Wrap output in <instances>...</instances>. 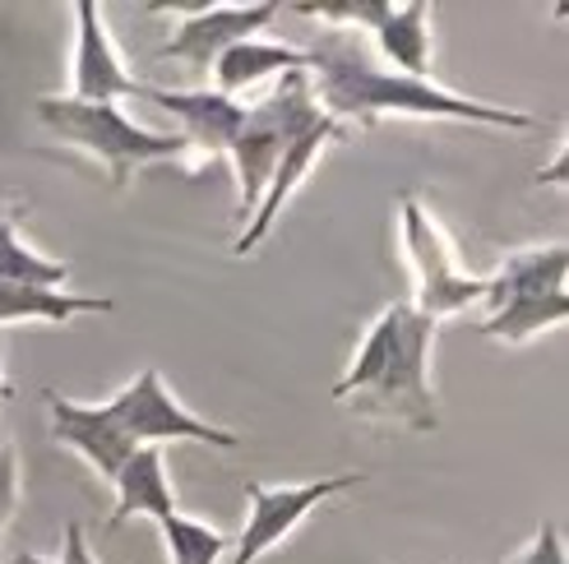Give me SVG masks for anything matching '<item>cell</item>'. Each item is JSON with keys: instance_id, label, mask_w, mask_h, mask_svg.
Masks as SVG:
<instances>
[{"instance_id": "1", "label": "cell", "mask_w": 569, "mask_h": 564, "mask_svg": "<svg viewBox=\"0 0 569 564\" xmlns=\"http://www.w3.org/2000/svg\"><path fill=\"white\" fill-rule=\"evenodd\" d=\"M310 56V93L320 111L338 125L352 121L361 130H376L385 117H426V121H472V125H496V130H532L537 121L528 111L496 107V102H472L440 89L431 79H412L376 66L361 51L352 33H325Z\"/></svg>"}, {"instance_id": "2", "label": "cell", "mask_w": 569, "mask_h": 564, "mask_svg": "<svg viewBox=\"0 0 569 564\" xmlns=\"http://www.w3.org/2000/svg\"><path fill=\"white\" fill-rule=\"evenodd\" d=\"M431 343L436 320H426L412 301H393L357 348L348 375L333 384V403L366 421H389L417 435L440 426L436 389H431Z\"/></svg>"}, {"instance_id": "3", "label": "cell", "mask_w": 569, "mask_h": 564, "mask_svg": "<svg viewBox=\"0 0 569 564\" xmlns=\"http://www.w3.org/2000/svg\"><path fill=\"white\" fill-rule=\"evenodd\" d=\"M38 121L66 139V144L93 153L107 167L111 190H126L134 167L149 162H181L186 139L181 134H153L134 125L117 102H79V98H38Z\"/></svg>"}, {"instance_id": "4", "label": "cell", "mask_w": 569, "mask_h": 564, "mask_svg": "<svg viewBox=\"0 0 569 564\" xmlns=\"http://www.w3.org/2000/svg\"><path fill=\"white\" fill-rule=\"evenodd\" d=\"M320 121H325V111H320L316 93H310V70L278 74L273 93L260 98L254 107H246L241 130L232 139V149H227V158H232V167H237V218L254 213L278 158Z\"/></svg>"}, {"instance_id": "5", "label": "cell", "mask_w": 569, "mask_h": 564, "mask_svg": "<svg viewBox=\"0 0 569 564\" xmlns=\"http://www.w3.org/2000/svg\"><path fill=\"white\" fill-rule=\"evenodd\" d=\"M398 213H403V245H408L412 269H417V310L426 320L440 324L445 315H459V310H468L487 296V278H472L459 269L445 228L412 200V194L398 200Z\"/></svg>"}, {"instance_id": "6", "label": "cell", "mask_w": 569, "mask_h": 564, "mask_svg": "<svg viewBox=\"0 0 569 564\" xmlns=\"http://www.w3.org/2000/svg\"><path fill=\"white\" fill-rule=\"evenodd\" d=\"M111 421L126 431V440L134 449H158L167 440H194V444H213V449H237V431L227 426H213V421L194 416L177 403V393L162 384V371L158 365H144L117 399L107 403Z\"/></svg>"}, {"instance_id": "7", "label": "cell", "mask_w": 569, "mask_h": 564, "mask_svg": "<svg viewBox=\"0 0 569 564\" xmlns=\"http://www.w3.org/2000/svg\"><path fill=\"white\" fill-rule=\"evenodd\" d=\"M282 6H213V0H172V6H149V14H177V33L162 42V61H186L194 70H213V61L260 28L278 19Z\"/></svg>"}, {"instance_id": "8", "label": "cell", "mask_w": 569, "mask_h": 564, "mask_svg": "<svg viewBox=\"0 0 569 564\" xmlns=\"http://www.w3.org/2000/svg\"><path fill=\"white\" fill-rule=\"evenodd\" d=\"M361 482H366L361 472L320 476V482H306V486H260V482H246L250 518H246V532L237 542V564H254L264 551H273L282 537H292V532L306 523V514H316L325 500L343 495V491H352Z\"/></svg>"}, {"instance_id": "9", "label": "cell", "mask_w": 569, "mask_h": 564, "mask_svg": "<svg viewBox=\"0 0 569 564\" xmlns=\"http://www.w3.org/2000/svg\"><path fill=\"white\" fill-rule=\"evenodd\" d=\"M74 19H79V42H74V89L70 98L79 102H121V98H144L149 83L130 79V70L121 66L117 47H111L107 28H102V10L93 0H79L74 6Z\"/></svg>"}, {"instance_id": "10", "label": "cell", "mask_w": 569, "mask_h": 564, "mask_svg": "<svg viewBox=\"0 0 569 564\" xmlns=\"http://www.w3.org/2000/svg\"><path fill=\"white\" fill-rule=\"evenodd\" d=\"M47 403H51V435L66 449H74V454L89 459V467L102 476V482H117V472L134 454V444L126 440V431L117 421H111L107 403L89 407V403L61 399V393H47Z\"/></svg>"}, {"instance_id": "11", "label": "cell", "mask_w": 569, "mask_h": 564, "mask_svg": "<svg viewBox=\"0 0 569 564\" xmlns=\"http://www.w3.org/2000/svg\"><path fill=\"white\" fill-rule=\"evenodd\" d=\"M338 134H343V125H338L333 117H325L320 125H310V130L297 139V144L278 158L273 177H269V185H264V194H260V204H254V213L246 218V232L237 236V255H250V250H260V245H264V236L273 232V222H278L282 204L292 200V190L310 177V167H316V158L333 144Z\"/></svg>"}, {"instance_id": "12", "label": "cell", "mask_w": 569, "mask_h": 564, "mask_svg": "<svg viewBox=\"0 0 569 564\" xmlns=\"http://www.w3.org/2000/svg\"><path fill=\"white\" fill-rule=\"evenodd\" d=\"M144 102L172 111L181 121V139L186 149H204L209 158H227L232 139L241 130L246 107L237 98H222L213 89H144Z\"/></svg>"}, {"instance_id": "13", "label": "cell", "mask_w": 569, "mask_h": 564, "mask_svg": "<svg viewBox=\"0 0 569 564\" xmlns=\"http://www.w3.org/2000/svg\"><path fill=\"white\" fill-rule=\"evenodd\" d=\"M172 514H177V495H172V482H167L162 449H134L126 467L117 472V510L107 518V532H117L130 518L162 523Z\"/></svg>"}, {"instance_id": "14", "label": "cell", "mask_w": 569, "mask_h": 564, "mask_svg": "<svg viewBox=\"0 0 569 564\" xmlns=\"http://www.w3.org/2000/svg\"><path fill=\"white\" fill-rule=\"evenodd\" d=\"M288 70H310V56L297 47H278L264 38H246L237 47H227L213 61V83L222 98H237L250 83H260L264 74H288Z\"/></svg>"}, {"instance_id": "15", "label": "cell", "mask_w": 569, "mask_h": 564, "mask_svg": "<svg viewBox=\"0 0 569 564\" xmlns=\"http://www.w3.org/2000/svg\"><path fill=\"white\" fill-rule=\"evenodd\" d=\"M565 273H569V250L565 245H528V250H509L500 273L487 278V296L500 305L515 292H565Z\"/></svg>"}, {"instance_id": "16", "label": "cell", "mask_w": 569, "mask_h": 564, "mask_svg": "<svg viewBox=\"0 0 569 564\" xmlns=\"http://www.w3.org/2000/svg\"><path fill=\"white\" fill-rule=\"evenodd\" d=\"M376 42L398 66V74L426 79V70H431V6H421V0L389 6L385 23L376 28Z\"/></svg>"}, {"instance_id": "17", "label": "cell", "mask_w": 569, "mask_h": 564, "mask_svg": "<svg viewBox=\"0 0 569 564\" xmlns=\"http://www.w3.org/2000/svg\"><path fill=\"white\" fill-rule=\"evenodd\" d=\"M565 315H569L565 292H515L500 305H491V320L481 324V333L500 338V343H528L532 333L565 324Z\"/></svg>"}, {"instance_id": "18", "label": "cell", "mask_w": 569, "mask_h": 564, "mask_svg": "<svg viewBox=\"0 0 569 564\" xmlns=\"http://www.w3.org/2000/svg\"><path fill=\"white\" fill-rule=\"evenodd\" d=\"M111 301L107 296H79L61 288H10L0 282V324H19V320H74V315H107Z\"/></svg>"}, {"instance_id": "19", "label": "cell", "mask_w": 569, "mask_h": 564, "mask_svg": "<svg viewBox=\"0 0 569 564\" xmlns=\"http://www.w3.org/2000/svg\"><path fill=\"white\" fill-rule=\"evenodd\" d=\"M66 278H70V264L38 255L19 236V222L10 213L0 218V282H10V288H61Z\"/></svg>"}, {"instance_id": "20", "label": "cell", "mask_w": 569, "mask_h": 564, "mask_svg": "<svg viewBox=\"0 0 569 564\" xmlns=\"http://www.w3.org/2000/svg\"><path fill=\"white\" fill-rule=\"evenodd\" d=\"M158 527H162L167 551H172V564H218V555L232 546L218 527H204V523H194L186 514L162 518Z\"/></svg>"}, {"instance_id": "21", "label": "cell", "mask_w": 569, "mask_h": 564, "mask_svg": "<svg viewBox=\"0 0 569 564\" xmlns=\"http://www.w3.org/2000/svg\"><path fill=\"white\" fill-rule=\"evenodd\" d=\"M297 14L306 19H320L338 33H376L389 14V0H325V6H297Z\"/></svg>"}, {"instance_id": "22", "label": "cell", "mask_w": 569, "mask_h": 564, "mask_svg": "<svg viewBox=\"0 0 569 564\" xmlns=\"http://www.w3.org/2000/svg\"><path fill=\"white\" fill-rule=\"evenodd\" d=\"M19 504V454L10 435H0V518H10Z\"/></svg>"}, {"instance_id": "23", "label": "cell", "mask_w": 569, "mask_h": 564, "mask_svg": "<svg viewBox=\"0 0 569 564\" xmlns=\"http://www.w3.org/2000/svg\"><path fill=\"white\" fill-rule=\"evenodd\" d=\"M515 564H565V546H560V532H556V523H542V527H537L532 546H528V551H523Z\"/></svg>"}, {"instance_id": "24", "label": "cell", "mask_w": 569, "mask_h": 564, "mask_svg": "<svg viewBox=\"0 0 569 564\" xmlns=\"http://www.w3.org/2000/svg\"><path fill=\"white\" fill-rule=\"evenodd\" d=\"M61 564H98L93 551H89V542H83V527L79 523L66 527V560Z\"/></svg>"}, {"instance_id": "25", "label": "cell", "mask_w": 569, "mask_h": 564, "mask_svg": "<svg viewBox=\"0 0 569 564\" xmlns=\"http://www.w3.org/2000/svg\"><path fill=\"white\" fill-rule=\"evenodd\" d=\"M560 177H565V153L551 162V172H537V181H542V185H547V181H551V185H560Z\"/></svg>"}, {"instance_id": "26", "label": "cell", "mask_w": 569, "mask_h": 564, "mask_svg": "<svg viewBox=\"0 0 569 564\" xmlns=\"http://www.w3.org/2000/svg\"><path fill=\"white\" fill-rule=\"evenodd\" d=\"M10 564H47V560H42V555H28V551H19Z\"/></svg>"}, {"instance_id": "27", "label": "cell", "mask_w": 569, "mask_h": 564, "mask_svg": "<svg viewBox=\"0 0 569 564\" xmlns=\"http://www.w3.org/2000/svg\"><path fill=\"white\" fill-rule=\"evenodd\" d=\"M14 399V389H10V380L6 375H0V403H10Z\"/></svg>"}]
</instances>
